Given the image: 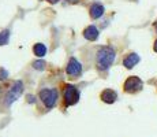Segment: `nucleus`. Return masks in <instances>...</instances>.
Instances as JSON below:
<instances>
[{"label": "nucleus", "mask_w": 157, "mask_h": 137, "mask_svg": "<svg viewBox=\"0 0 157 137\" xmlns=\"http://www.w3.org/2000/svg\"><path fill=\"white\" fill-rule=\"evenodd\" d=\"M28 102L29 103H34V96H28Z\"/></svg>", "instance_id": "obj_15"}, {"label": "nucleus", "mask_w": 157, "mask_h": 137, "mask_svg": "<svg viewBox=\"0 0 157 137\" xmlns=\"http://www.w3.org/2000/svg\"><path fill=\"white\" fill-rule=\"evenodd\" d=\"M79 100V92L75 87L72 85H66L64 87V102L66 106H72L75 103H78Z\"/></svg>", "instance_id": "obj_4"}, {"label": "nucleus", "mask_w": 157, "mask_h": 137, "mask_svg": "<svg viewBox=\"0 0 157 137\" xmlns=\"http://www.w3.org/2000/svg\"><path fill=\"white\" fill-rule=\"evenodd\" d=\"M155 51H156V52H157V40L155 41Z\"/></svg>", "instance_id": "obj_17"}, {"label": "nucleus", "mask_w": 157, "mask_h": 137, "mask_svg": "<svg viewBox=\"0 0 157 137\" xmlns=\"http://www.w3.org/2000/svg\"><path fill=\"white\" fill-rule=\"evenodd\" d=\"M48 2H49V3H52V4H55V3H57V2H59V0H48Z\"/></svg>", "instance_id": "obj_16"}, {"label": "nucleus", "mask_w": 157, "mask_h": 137, "mask_svg": "<svg viewBox=\"0 0 157 137\" xmlns=\"http://www.w3.org/2000/svg\"><path fill=\"white\" fill-rule=\"evenodd\" d=\"M104 7H102L101 4H98V3H96V4H93L92 7H90V17L93 18V19H97V18H100L102 14H104Z\"/></svg>", "instance_id": "obj_10"}, {"label": "nucleus", "mask_w": 157, "mask_h": 137, "mask_svg": "<svg viewBox=\"0 0 157 137\" xmlns=\"http://www.w3.org/2000/svg\"><path fill=\"white\" fill-rule=\"evenodd\" d=\"M138 62H140V56H138L137 54H130L128 56L123 60V65H124V67H127V69H132Z\"/></svg>", "instance_id": "obj_9"}, {"label": "nucleus", "mask_w": 157, "mask_h": 137, "mask_svg": "<svg viewBox=\"0 0 157 137\" xmlns=\"http://www.w3.org/2000/svg\"><path fill=\"white\" fill-rule=\"evenodd\" d=\"M23 92V84L21 81H15L11 87V89L7 93V99H6V104L10 106L11 103H14L17 99H19V96Z\"/></svg>", "instance_id": "obj_3"}, {"label": "nucleus", "mask_w": 157, "mask_h": 137, "mask_svg": "<svg viewBox=\"0 0 157 137\" xmlns=\"http://www.w3.org/2000/svg\"><path fill=\"white\" fill-rule=\"evenodd\" d=\"M155 27H156V32H157V22L155 23Z\"/></svg>", "instance_id": "obj_18"}, {"label": "nucleus", "mask_w": 157, "mask_h": 137, "mask_svg": "<svg viewBox=\"0 0 157 137\" xmlns=\"http://www.w3.org/2000/svg\"><path fill=\"white\" fill-rule=\"evenodd\" d=\"M66 71H67V74L71 75V77H79L81 73H82V66H81V63L78 62L75 58H71L67 65Z\"/></svg>", "instance_id": "obj_6"}, {"label": "nucleus", "mask_w": 157, "mask_h": 137, "mask_svg": "<svg viewBox=\"0 0 157 137\" xmlns=\"http://www.w3.org/2000/svg\"><path fill=\"white\" fill-rule=\"evenodd\" d=\"M115 60V51L111 47H102L97 52V67L100 70H107Z\"/></svg>", "instance_id": "obj_1"}, {"label": "nucleus", "mask_w": 157, "mask_h": 137, "mask_svg": "<svg viewBox=\"0 0 157 137\" xmlns=\"http://www.w3.org/2000/svg\"><path fill=\"white\" fill-rule=\"evenodd\" d=\"M7 77H8V73L4 69H0V80L3 81V80H6Z\"/></svg>", "instance_id": "obj_14"}, {"label": "nucleus", "mask_w": 157, "mask_h": 137, "mask_svg": "<svg viewBox=\"0 0 157 137\" xmlns=\"http://www.w3.org/2000/svg\"><path fill=\"white\" fill-rule=\"evenodd\" d=\"M116 99H117V93L115 92V91H112V89H105V91H102V93H101V100H102L104 103L112 104V103L116 102Z\"/></svg>", "instance_id": "obj_7"}, {"label": "nucleus", "mask_w": 157, "mask_h": 137, "mask_svg": "<svg viewBox=\"0 0 157 137\" xmlns=\"http://www.w3.org/2000/svg\"><path fill=\"white\" fill-rule=\"evenodd\" d=\"M33 51H34V55H37L38 58H43L44 55L47 54V47H45L44 44H36Z\"/></svg>", "instance_id": "obj_11"}, {"label": "nucleus", "mask_w": 157, "mask_h": 137, "mask_svg": "<svg viewBox=\"0 0 157 137\" xmlns=\"http://www.w3.org/2000/svg\"><path fill=\"white\" fill-rule=\"evenodd\" d=\"M8 38H10V30H3L0 33V45H6L8 42Z\"/></svg>", "instance_id": "obj_12"}, {"label": "nucleus", "mask_w": 157, "mask_h": 137, "mask_svg": "<svg viewBox=\"0 0 157 137\" xmlns=\"http://www.w3.org/2000/svg\"><path fill=\"white\" fill-rule=\"evenodd\" d=\"M40 97L43 100L47 108H53L57 100V91L56 89H43L40 92Z\"/></svg>", "instance_id": "obj_2"}, {"label": "nucleus", "mask_w": 157, "mask_h": 137, "mask_svg": "<svg viewBox=\"0 0 157 137\" xmlns=\"http://www.w3.org/2000/svg\"><path fill=\"white\" fill-rule=\"evenodd\" d=\"M83 36H85L86 40L89 41H94L98 38V30L96 26H87L85 29V32H83Z\"/></svg>", "instance_id": "obj_8"}, {"label": "nucleus", "mask_w": 157, "mask_h": 137, "mask_svg": "<svg viewBox=\"0 0 157 137\" xmlns=\"http://www.w3.org/2000/svg\"><path fill=\"white\" fill-rule=\"evenodd\" d=\"M33 67H34L36 70H44V67H45V62H43V60H37V62L33 63Z\"/></svg>", "instance_id": "obj_13"}, {"label": "nucleus", "mask_w": 157, "mask_h": 137, "mask_svg": "<svg viewBox=\"0 0 157 137\" xmlns=\"http://www.w3.org/2000/svg\"><path fill=\"white\" fill-rule=\"evenodd\" d=\"M142 81L140 80L138 77H135V75H132V77H128L127 80L124 82V91L127 93H135L138 92V91L142 89Z\"/></svg>", "instance_id": "obj_5"}]
</instances>
